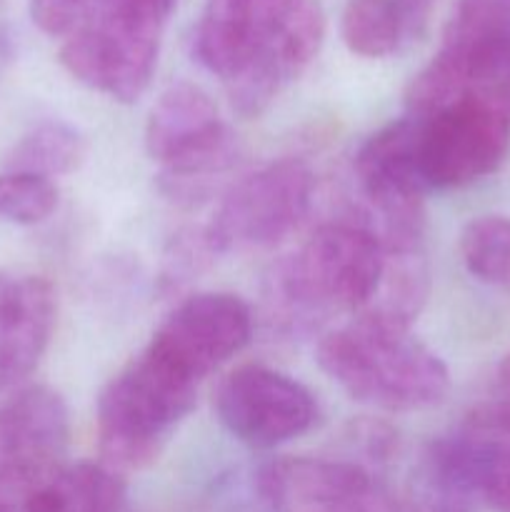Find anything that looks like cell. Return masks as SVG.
I'll list each match as a JSON object with an SVG mask.
<instances>
[{
  "mask_svg": "<svg viewBox=\"0 0 510 512\" xmlns=\"http://www.w3.org/2000/svg\"><path fill=\"white\" fill-rule=\"evenodd\" d=\"M500 390H503L500 395H508L510 398V355L500 365Z\"/></svg>",
  "mask_w": 510,
  "mask_h": 512,
  "instance_id": "44dd1931",
  "label": "cell"
},
{
  "mask_svg": "<svg viewBox=\"0 0 510 512\" xmlns=\"http://www.w3.org/2000/svg\"><path fill=\"white\" fill-rule=\"evenodd\" d=\"M70 418L50 388H28L0 405V470L28 460L63 458Z\"/></svg>",
  "mask_w": 510,
  "mask_h": 512,
  "instance_id": "2e32d148",
  "label": "cell"
},
{
  "mask_svg": "<svg viewBox=\"0 0 510 512\" xmlns=\"http://www.w3.org/2000/svg\"><path fill=\"white\" fill-rule=\"evenodd\" d=\"M123 488L103 465L45 458L0 470V512H118Z\"/></svg>",
  "mask_w": 510,
  "mask_h": 512,
  "instance_id": "5bb4252c",
  "label": "cell"
},
{
  "mask_svg": "<svg viewBox=\"0 0 510 512\" xmlns=\"http://www.w3.org/2000/svg\"><path fill=\"white\" fill-rule=\"evenodd\" d=\"M198 398V383L185 378L148 348L100 390L95 430L110 468L140 470L160 458Z\"/></svg>",
  "mask_w": 510,
  "mask_h": 512,
  "instance_id": "277c9868",
  "label": "cell"
},
{
  "mask_svg": "<svg viewBox=\"0 0 510 512\" xmlns=\"http://www.w3.org/2000/svg\"><path fill=\"white\" fill-rule=\"evenodd\" d=\"M465 93L495 100L510 113V0H458L443 45L410 80L408 115L435 113Z\"/></svg>",
  "mask_w": 510,
  "mask_h": 512,
  "instance_id": "5b68a950",
  "label": "cell"
},
{
  "mask_svg": "<svg viewBox=\"0 0 510 512\" xmlns=\"http://www.w3.org/2000/svg\"><path fill=\"white\" fill-rule=\"evenodd\" d=\"M435 0H348L340 20L343 40L355 55L388 58L428 28Z\"/></svg>",
  "mask_w": 510,
  "mask_h": 512,
  "instance_id": "e0dca14e",
  "label": "cell"
},
{
  "mask_svg": "<svg viewBox=\"0 0 510 512\" xmlns=\"http://www.w3.org/2000/svg\"><path fill=\"white\" fill-rule=\"evenodd\" d=\"M220 425L248 448L270 450L308 433L318 420L315 395L268 365H240L215 395Z\"/></svg>",
  "mask_w": 510,
  "mask_h": 512,
  "instance_id": "7c38bea8",
  "label": "cell"
},
{
  "mask_svg": "<svg viewBox=\"0 0 510 512\" xmlns=\"http://www.w3.org/2000/svg\"><path fill=\"white\" fill-rule=\"evenodd\" d=\"M318 365L358 403L388 413H413L443 403L450 373L440 355L410 328L355 315L318 343Z\"/></svg>",
  "mask_w": 510,
  "mask_h": 512,
  "instance_id": "3957f363",
  "label": "cell"
},
{
  "mask_svg": "<svg viewBox=\"0 0 510 512\" xmlns=\"http://www.w3.org/2000/svg\"><path fill=\"white\" fill-rule=\"evenodd\" d=\"M323 35L318 0H205L193 55L240 118H258L313 63Z\"/></svg>",
  "mask_w": 510,
  "mask_h": 512,
  "instance_id": "6da1fadb",
  "label": "cell"
},
{
  "mask_svg": "<svg viewBox=\"0 0 510 512\" xmlns=\"http://www.w3.org/2000/svg\"><path fill=\"white\" fill-rule=\"evenodd\" d=\"M88 158V140L65 120H43L15 143L8 155V170L43 175H68Z\"/></svg>",
  "mask_w": 510,
  "mask_h": 512,
  "instance_id": "ac0fdd59",
  "label": "cell"
},
{
  "mask_svg": "<svg viewBox=\"0 0 510 512\" xmlns=\"http://www.w3.org/2000/svg\"><path fill=\"white\" fill-rule=\"evenodd\" d=\"M58 208V188L50 178L8 170L0 175V220L13 225H38Z\"/></svg>",
  "mask_w": 510,
  "mask_h": 512,
  "instance_id": "ffe728a7",
  "label": "cell"
},
{
  "mask_svg": "<svg viewBox=\"0 0 510 512\" xmlns=\"http://www.w3.org/2000/svg\"><path fill=\"white\" fill-rule=\"evenodd\" d=\"M433 503L458 512L473 503L510 512V398L480 405L428 450Z\"/></svg>",
  "mask_w": 510,
  "mask_h": 512,
  "instance_id": "ba28073f",
  "label": "cell"
},
{
  "mask_svg": "<svg viewBox=\"0 0 510 512\" xmlns=\"http://www.w3.org/2000/svg\"><path fill=\"white\" fill-rule=\"evenodd\" d=\"M178 0H30V18L63 38L60 63L78 83L135 103L158 65L165 23Z\"/></svg>",
  "mask_w": 510,
  "mask_h": 512,
  "instance_id": "7a4b0ae2",
  "label": "cell"
},
{
  "mask_svg": "<svg viewBox=\"0 0 510 512\" xmlns=\"http://www.w3.org/2000/svg\"><path fill=\"white\" fill-rule=\"evenodd\" d=\"M385 273L378 233L355 223H328L275 270V293L300 315L363 313Z\"/></svg>",
  "mask_w": 510,
  "mask_h": 512,
  "instance_id": "52a82bcc",
  "label": "cell"
},
{
  "mask_svg": "<svg viewBox=\"0 0 510 512\" xmlns=\"http://www.w3.org/2000/svg\"><path fill=\"white\" fill-rule=\"evenodd\" d=\"M313 173L285 158L245 175L228 188L205 228L215 253L268 248L298 228L313 203Z\"/></svg>",
  "mask_w": 510,
  "mask_h": 512,
  "instance_id": "8fae6325",
  "label": "cell"
},
{
  "mask_svg": "<svg viewBox=\"0 0 510 512\" xmlns=\"http://www.w3.org/2000/svg\"><path fill=\"white\" fill-rule=\"evenodd\" d=\"M460 258L473 278L493 285L510 283V218L478 215L460 233Z\"/></svg>",
  "mask_w": 510,
  "mask_h": 512,
  "instance_id": "d6986e66",
  "label": "cell"
},
{
  "mask_svg": "<svg viewBox=\"0 0 510 512\" xmlns=\"http://www.w3.org/2000/svg\"><path fill=\"white\" fill-rule=\"evenodd\" d=\"M253 335V313L233 293H195L180 300L155 330L148 350L200 383L238 355Z\"/></svg>",
  "mask_w": 510,
  "mask_h": 512,
  "instance_id": "4fadbf2b",
  "label": "cell"
},
{
  "mask_svg": "<svg viewBox=\"0 0 510 512\" xmlns=\"http://www.w3.org/2000/svg\"><path fill=\"white\" fill-rule=\"evenodd\" d=\"M53 285L40 275L0 270V390L23 383L48 350L55 328Z\"/></svg>",
  "mask_w": 510,
  "mask_h": 512,
  "instance_id": "9a60e30c",
  "label": "cell"
},
{
  "mask_svg": "<svg viewBox=\"0 0 510 512\" xmlns=\"http://www.w3.org/2000/svg\"><path fill=\"white\" fill-rule=\"evenodd\" d=\"M508 288H510V283H508Z\"/></svg>",
  "mask_w": 510,
  "mask_h": 512,
  "instance_id": "7402d4cb",
  "label": "cell"
},
{
  "mask_svg": "<svg viewBox=\"0 0 510 512\" xmlns=\"http://www.w3.org/2000/svg\"><path fill=\"white\" fill-rule=\"evenodd\" d=\"M508 148L510 113L483 95L465 93L420 118V163L430 190L483 180L500 168Z\"/></svg>",
  "mask_w": 510,
  "mask_h": 512,
  "instance_id": "9c48e42d",
  "label": "cell"
},
{
  "mask_svg": "<svg viewBox=\"0 0 510 512\" xmlns=\"http://www.w3.org/2000/svg\"><path fill=\"white\" fill-rule=\"evenodd\" d=\"M255 485L268 512H453L400 498L350 460L280 458L260 468Z\"/></svg>",
  "mask_w": 510,
  "mask_h": 512,
  "instance_id": "30bf717a",
  "label": "cell"
},
{
  "mask_svg": "<svg viewBox=\"0 0 510 512\" xmlns=\"http://www.w3.org/2000/svg\"><path fill=\"white\" fill-rule=\"evenodd\" d=\"M143 140L150 158L163 165V195L185 208L208 200L215 178L228 173L238 158V143L215 100L185 80L173 83L155 100Z\"/></svg>",
  "mask_w": 510,
  "mask_h": 512,
  "instance_id": "8992f818",
  "label": "cell"
}]
</instances>
